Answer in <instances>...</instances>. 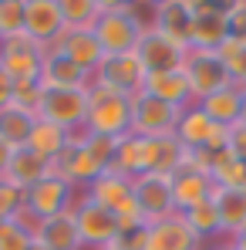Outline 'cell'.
Returning <instances> with one entry per match:
<instances>
[{"mask_svg":"<svg viewBox=\"0 0 246 250\" xmlns=\"http://www.w3.org/2000/svg\"><path fill=\"white\" fill-rule=\"evenodd\" d=\"M149 24L138 17L135 3H118V0H101V14L95 21V38L101 44L105 54H128L142 38Z\"/></svg>","mask_w":246,"mask_h":250,"instance_id":"6da1fadb","label":"cell"},{"mask_svg":"<svg viewBox=\"0 0 246 250\" xmlns=\"http://www.w3.org/2000/svg\"><path fill=\"white\" fill-rule=\"evenodd\" d=\"M84 128L91 135H108V139L128 135L132 132V98L91 82L88 84V119H84Z\"/></svg>","mask_w":246,"mask_h":250,"instance_id":"7a4b0ae2","label":"cell"},{"mask_svg":"<svg viewBox=\"0 0 246 250\" xmlns=\"http://www.w3.org/2000/svg\"><path fill=\"white\" fill-rule=\"evenodd\" d=\"M182 75L189 82V91H192V102L199 105L203 98L223 91L233 84V75L226 68V61L219 58V51H199V47H189L186 54V64H182Z\"/></svg>","mask_w":246,"mask_h":250,"instance_id":"3957f363","label":"cell"},{"mask_svg":"<svg viewBox=\"0 0 246 250\" xmlns=\"http://www.w3.org/2000/svg\"><path fill=\"white\" fill-rule=\"evenodd\" d=\"M179 115H182V108L165 105V102L145 95V91L132 95V135H138V139H165V135H175Z\"/></svg>","mask_w":246,"mask_h":250,"instance_id":"277c9868","label":"cell"},{"mask_svg":"<svg viewBox=\"0 0 246 250\" xmlns=\"http://www.w3.org/2000/svg\"><path fill=\"white\" fill-rule=\"evenodd\" d=\"M145 64L138 61V54L135 51H128V54H105V61L98 64V71L91 75V82L105 84V88H112V91H122V95H138L142 88H145Z\"/></svg>","mask_w":246,"mask_h":250,"instance_id":"5b68a950","label":"cell"},{"mask_svg":"<svg viewBox=\"0 0 246 250\" xmlns=\"http://www.w3.org/2000/svg\"><path fill=\"white\" fill-rule=\"evenodd\" d=\"M38 119L54 122L61 128H81L88 119V88H57V91H44L41 105H38Z\"/></svg>","mask_w":246,"mask_h":250,"instance_id":"8992f818","label":"cell"},{"mask_svg":"<svg viewBox=\"0 0 246 250\" xmlns=\"http://www.w3.org/2000/svg\"><path fill=\"white\" fill-rule=\"evenodd\" d=\"M135 54L145 64V71L155 75V71H182L189 47L172 41V38H165L162 31H155V27H145L138 44H135Z\"/></svg>","mask_w":246,"mask_h":250,"instance_id":"52a82bcc","label":"cell"},{"mask_svg":"<svg viewBox=\"0 0 246 250\" xmlns=\"http://www.w3.org/2000/svg\"><path fill=\"white\" fill-rule=\"evenodd\" d=\"M75 216H78V233H81V247L84 250H101L108 247V244H115L118 240V220H115V213L105 207H98V203H91V200H81L75 203Z\"/></svg>","mask_w":246,"mask_h":250,"instance_id":"ba28073f","label":"cell"},{"mask_svg":"<svg viewBox=\"0 0 246 250\" xmlns=\"http://www.w3.org/2000/svg\"><path fill=\"white\" fill-rule=\"evenodd\" d=\"M44 51H47V47H41L34 38L17 34V38H10V41L0 44V64H3V71L14 78V84L38 82V78H41Z\"/></svg>","mask_w":246,"mask_h":250,"instance_id":"9c48e42d","label":"cell"},{"mask_svg":"<svg viewBox=\"0 0 246 250\" xmlns=\"http://www.w3.org/2000/svg\"><path fill=\"white\" fill-rule=\"evenodd\" d=\"M84 189H78L75 183H68L64 176H47L41 183H34L31 189H27V209L44 220V216H54V213H61V209H75V203L81 200Z\"/></svg>","mask_w":246,"mask_h":250,"instance_id":"30bf717a","label":"cell"},{"mask_svg":"<svg viewBox=\"0 0 246 250\" xmlns=\"http://www.w3.org/2000/svg\"><path fill=\"white\" fill-rule=\"evenodd\" d=\"M226 41H229L226 3L192 0V41H189V47H199V51H219Z\"/></svg>","mask_w":246,"mask_h":250,"instance_id":"8fae6325","label":"cell"},{"mask_svg":"<svg viewBox=\"0 0 246 250\" xmlns=\"http://www.w3.org/2000/svg\"><path fill=\"white\" fill-rule=\"evenodd\" d=\"M132 196L135 203L142 207L145 220L155 223V220H165L175 213V203H172V183L162 172H145V176H135L132 179Z\"/></svg>","mask_w":246,"mask_h":250,"instance_id":"7c38bea8","label":"cell"},{"mask_svg":"<svg viewBox=\"0 0 246 250\" xmlns=\"http://www.w3.org/2000/svg\"><path fill=\"white\" fill-rule=\"evenodd\" d=\"M61 0H24V34L34 38L41 47H51L64 34Z\"/></svg>","mask_w":246,"mask_h":250,"instance_id":"4fadbf2b","label":"cell"},{"mask_svg":"<svg viewBox=\"0 0 246 250\" xmlns=\"http://www.w3.org/2000/svg\"><path fill=\"white\" fill-rule=\"evenodd\" d=\"M169 183H172L175 213H186V209H192L196 203H206V200H212V193H216L212 176L203 172V169H192V166H179L169 176Z\"/></svg>","mask_w":246,"mask_h":250,"instance_id":"5bb4252c","label":"cell"},{"mask_svg":"<svg viewBox=\"0 0 246 250\" xmlns=\"http://www.w3.org/2000/svg\"><path fill=\"white\" fill-rule=\"evenodd\" d=\"M145 250H206V240H199L189 230V223L182 220V213H172L165 220L149 223Z\"/></svg>","mask_w":246,"mask_h":250,"instance_id":"9a60e30c","label":"cell"},{"mask_svg":"<svg viewBox=\"0 0 246 250\" xmlns=\"http://www.w3.org/2000/svg\"><path fill=\"white\" fill-rule=\"evenodd\" d=\"M34 244H41L47 250H84L75 209H61L54 216H44L34 230Z\"/></svg>","mask_w":246,"mask_h":250,"instance_id":"2e32d148","label":"cell"},{"mask_svg":"<svg viewBox=\"0 0 246 250\" xmlns=\"http://www.w3.org/2000/svg\"><path fill=\"white\" fill-rule=\"evenodd\" d=\"M152 27L162 31L165 38L186 44L192 41V0H162L152 3Z\"/></svg>","mask_w":246,"mask_h":250,"instance_id":"e0dca14e","label":"cell"},{"mask_svg":"<svg viewBox=\"0 0 246 250\" xmlns=\"http://www.w3.org/2000/svg\"><path fill=\"white\" fill-rule=\"evenodd\" d=\"M41 88L44 91H57V88H88L91 84V75L81 71L68 54L47 47L44 51V61H41Z\"/></svg>","mask_w":246,"mask_h":250,"instance_id":"ac0fdd59","label":"cell"},{"mask_svg":"<svg viewBox=\"0 0 246 250\" xmlns=\"http://www.w3.org/2000/svg\"><path fill=\"white\" fill-rule=\"evenodd\" d=\"M51 47L61 51V54H68V58H71L81 71H88V75H95L98 64L105 61V51H101V44L95 38V31H64Z\"/></svg>","mask_w":246,"mask_h":250,"instance_id":"d6986e66","label":"cell"},{"mask_svg":"<svg viewBox=\"0 0 246 250\" xmlns=\"http://www.w3.org/2000/svg\"><path fill=\"white\" fill-rule=\"evenodd\" d=\"M47 176H51V163L24 146V149H14V156H10V163H7V169H3L0 179H7V183H14L17 189L27 193L34 183H41Z\"/></svg>","mask_w":246,"mask_h":250,"instance_id":"ffe728a7","label":"cell"},{"mask_svg":"<svg viewBox=\"0 0 246 250\" xmlns=\"http://www.w3.org/2000/svg\"><path fill=\"white\" fill-rule=\"evenodd\" d=\"M128 196H132V179L122 176L118 169H105L98 179H91V183L84 186V200H91V203H98V207L112 209V213L122 207Z\"/></svg>","mask_w":246,"mask_h":250,"instance_id":"44dd1931","label":"cell"},{"mask_svg":"<svg viewBox=\"0 0 246 250\" xmlns=\"http://www.w3.org/2000/svg\"><path fill=\"white\" fill-rule=\"evenodd\" d=\"M212 203H216V213H219V233L223 237H233V233H240L246 227V189L216 186Z\"/></svg>","mask_w":246,"mask_h":250,"instance_id":"7402d4cb","label":"cell"},{"mask_svg":"<svg viewBox=\"0 0 246 250\" xmlns=\"http://www.w3.org/2000/svg\"><path fill=\"white\" fill-rule=\"evenodd\" d=\"M145 95L159 98L165 105H175V108H189L196 105L192 102V91H189V82L182 71H155V75H145Z\"/></svg>","mask_w":246,"mask_h":250,"instance_id":"603a6c76","label":"cell"},{"mask_svg":"<svg viewBox=\"0 0 246 250\" xmlns=\"http://www.w3.org/2000/svg\"><path fill=\"white\" fill-rule=\"evenodd\" d=\"M212 132H216V122L206 115L199 105L182 108L179 125H175V139L182 142V149H206L209 139H212Z\"/></svg>","mask_w":246,"mask_h":250,"instance_id":"cb8c5ba5","label":"cell"},{"mask_svg":"<svg viewBox=\"0 0 246 250\" xmlns=\"http://www.w3.org/2000/svg\"><path fill=\"white\" fill-rule=\"evenodd\" d=\"M199 108H203L216 125L229 128V125H236L240 119H243V88L229 84V88H223V91H216V95L203 98Z\"/></svg>","mask_w":246,"mask_h":250,"instance_id":"d4e9b609","label":"cell"},{"mask_svg":"<svg viewBox=\"0 0 246 250\" xmlns=\"http://www.w3.org/2000/svg\"><path fill=\"white\" fill-rule=\"evenodd\" d=\"M34 125H38V115L27 112V108H20V105H14V102L7 108H0V139L10 149H24Z\"/></svg>","mask_w":246,"mask_h":250,"instance_id":"484cf974","label":"cell"},{"mask_svg":"<svg viewBox=\"0 0 246 250\" xmlns=\"http://www.w3.org/2000/svg\"><path fill=\"white\" fill-rule=\"evenodd\" d=\"M27 149H31V152H38V156L47 159V163H54V159H57V156H64V149H68V128L38 119V125L31 128Z\"/></svg>","mask_w":246,"mask_h":250,"instance_id":"4316f807","label":"cell"},{"mask_svg":"<svg viewBox=\"0 0 246 250\" xmlns=\"http://www.w3.org/2000/svg\"><path fill=\"white\" fill-rule=\"evenodd\" d=\"M182 220L189 223V230H192L199 240H206V244H212V240L223 237V233H219V213H216V203H212V200L196 203L192 209H186Z\"/></svg>","mask_w":246,"mask_h":250,"instance_id":"83f0119b","label":"cell"},{"mask_svg":"<svg viewBox=\"0 0 246 250\" xmlns=\"http://www.w3.org/2000/svg\"><path fill=\"white\" fill-rule=\"evenodd\" d=\"M61 14L68 31H91L101 14V0H61Z\"/></svg>","mask_w":246,"mask_h":250,"instance_id":"f1b7e54d","label":"cell"},{"mask_svg":"<svg viewBox=\"0 0 246 250\" xmlns=\"http://www.w3.org/2000/svg\"><path fill=\"white\" fill-rule=\"evenodd\" d=\"M219 58L226 61V68H229V75H233V84L246 91V41L229 38V41L219 47Z\"/></svg>","mask_w":246,"mask_h":250,"instance_id":"f546056e","label":"cell"},{"mask_svg":"<svg viewBox=\"0 0 246 250\" xmlns=\"http://www.w3.org/2000/svg\"><path fill=\"white\" fill-rule=\"evenodd\" d=\"M24 34V0H0V44Z\"/></svg>","mask_w":246,"mask_h":250,"instance_id":"4dcf8cb0","label":"cell"},{"mask_svg":"<svg viewBox=\"0 0 246 250\" xmlns=\"http://www.w3.org/2000/svg\"><path fill=\"white\" fill-rule=\"evenodd\" d=\"M24 207H27V193L17 189L14 183L0 179V220H14Z\"/></svg>","mask_w":246,"mask_h":250,"instance_id":"1f68e13d","label":"cell"},{"mask_svg":"<svg viewBox=\"0 0 246 250\" xmlns=\"http://www.w3.org/2000/svg\"><path fill=\"white\" fill-rule=\"evenodd\" d=\"M31 247H34V233H27L14 220L0 223V250H31Z\"/></svg>","mask_w":246,"mask_h":250,"instance_id":"d6a6232c","label":"cell"},{"mask_svg":"<svg viewBox=\"0 0 246 250\" xmlns=\"http://www.w3.org/2000/svg\"><path fill=\"white\" fill-rule=\"evenodd\" d=\"M115 220H118V230H122V233H128V230H145V227H149V220H145L142 207L135 203V196H128L122 207L115 209Z\"/></svg>","mask_w":246,"mask_h":250,"instance_id":"836d02e7","label":"cell"},{"mask_svg":"<svg viewBox=\"0 0 246 250\" xmlns=\"http://www.w3.org/2000/svg\"><path fill=\"white\" fill-rule=\"evenodd\" d=\"M41 98H44L41 82L14 84V105H20V108H27V112H34V115H38V105H41Z\"/></svg>","mask_w":246,"mask_h":250,"instance_id":"e575fe53","label":"cell"},{"mask_svg":"<svg viewBox=\"0 0 246 250\" xmlns=\"http://www.w3.org/2000/svg\"><path fill=\"white\" fill-rule=\"evenodd\" d=\"M226 24H229V38L246 41V0L226 3Z\"/></svg>","mask_w":246,"mask_h":250,"instance_id":"d590c367","label":"cell"},{"mask_svg":"<svg viewBox=\"0 0 246 250\" xmlns=\"http://www.w3.org/2000/svg\"><path fill=\"white\" fill-rule=\"evenodd\" d=\"M226 149L240 159V163H246V122H236L229 125V135H226Z\"/></svg>","mask_w":246,"mask_h":250,"instance_id":"8d00e7d4","label":"cell"},{"mask_svg":"<svg viewBox=\"0 0 246 250\" xmlns=\"http://www.w3.org/2000/svg\"><path fill=\"white\" fill-rule=\"evenodd\" d=\"M145 240H149V227L145 230H128V233H118V247L122 250H145Z\"/></svg>","mask_w":246,"mask_h":250,"instance_id":"74e56055","label":"cell"},{"mask_svg":"<svg viewBox=\"0 0 246 250\" xmlns=\"http://www.w3.org/2000/svg\"><path fill=\"white\" fill-rule=\"evenodd\" d=\"M14 102V78L3 71V64H0V108H7Z\"/></svg>","mask_w":246,"mask_h":250,"instance_id":"f35d334b","label":"cell"},{"mask_svg":"<svg viewBox=\"0 0 246 250\" xmlns=\"http://www.w3.org/2000/svg\"><path fill=\"white\" fill-rule=\"evenodd\" d=\"M10 156H14V149L0 139V176H3V169H7V163H10Z\"/></svg>","mask_w":246,"mask_h":250,"instance_id":"ab89813d","label":"cell"},{"mask_svg":"<svg viewBox=\"0 0 246 250\" xmlns=\"http://www.w3.org/2000/svg\"><path fill=\"white\" fill-rule=\"evenodd\" d=\"M240 189H246V163H243V179H240Z\"/></svg>","mask_w":246,"mask_h":250,"instance_id":"60d3db41","label":"cell"},{"mask_svg":"<svg viewBox=\"0 0 246 250\" xmlns=\"http://www.w3.org/2000/svg\"><path fill=\"white\" fill-rule=\"evenodd\" d=\"M240 122H246V91H243V119Z\"/></svg>","mask_w":246,"mask_h":250,"instance_id":"b9f144b4","label":"cell"},{"mask_svg":"<svg viewBox=\"0 0 246 250\" xmlns=\"http://www.w3.org/2000/svg\"><path fill=\"white\" fill-rule=\"evenodd\" d=\"M101 250H122V247L118 244H108V247H101Z\"/></svg>","mask_w":246,"mask_h":250,"instance_id":"7bdbcfd3","label":"cell"},{"mask_svg":"<svg viewBox=\"0 0 246 250\" xmlns=\"http://www.w3.org/2000/svg\"><path fill=\"white\" fill-rule=\"evenodd\" d=\"M31 250H47V247H41V244H34V247H31Z\"/></svg>","mask_w":246,"mask_h":250,"instance_id":"ee69618b","label":"cell"},{"mask_svg":"<svg viewBox=\"0 0 246 250\" xmlns=\"http://www.w3.org/2000/svg\"><path fill=\"white\" fill-rule=\"evenodd\" d=\"M0 223H3V220H0Z\"/></svg>","mask_w":246,"mask_h":250,"instance_id":"f6af8a7d","label":"cell"}]
</instances>
